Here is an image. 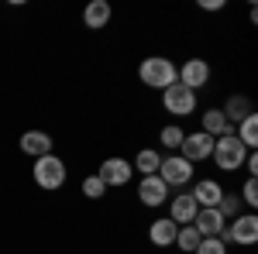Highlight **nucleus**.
Wrapping results in <instances>:
<instances>
[{"label": "nucleus", "mask_w": 258, "mask_h": 254, "mask_svg": "<svg viewBox=\"0 0 258 254\" xmlns=\"http://www.w3.org/2000/svg\"><path fill=\"white\" fill-rule=\"evenodd\" d=\"M214 161H217L220 172H238L241 165H244V158H248V148L238 141L234 134V127H227L220 137H214Z\"/></svg>", "instance_id": "f257e3e1"}, {"label": "nucleus", "mask_w": 258, "mask_h": 254, "mask_svg": "<svg viewBox=\"0 0 258 254\" xmlns=\"http://www.w3.org/2000/svg\"><path fill=\"white\" fill-rule=\"evenodd\" d=\"M66 161L59 155H41L35 158V165H31V179H35V186L45 189V193H55L66 186Z\"/></svg>", "instance_id": "f03ea898"}, {"label": "nucleus", "mask_w": 258, "mask_h": 254, "mask_svg": "<svg viewBox=\"0 0 258 254\" xmlns=\"http://www.w3.org/2000/svg\"><path fill=\"white\" fill-rule=\"evenodd\" d=\"M138 79L152 90H169L176 82V62L165 59V55H148L138 65Z\"/></svg>", "instance_id": "7ed1b4c3"}, {"label": "nucleus", "mask_w": 258, "mask_h": 254, "mask_svg": "<svg viewBox=\"0 0 258 254\" xmlns=\"http://www.w3.org/2000/svg\"><path fill=\"white\" fill-rule=\"evenodd\" d=\"M224 244H241V247H251L258 240V216L255 213H238L220 234Z\"/></svg>", "instance_id": "20e7f679"}, {"label": "nucleus", "mask_w": 258, "mask_h": 254, "mask_svg": "<svg viewBox=\"0 0 258 254\" xmlns=\"http://www.w3.org/2000/svg\"><path fill=\"white\" fill-rule=\"evenodd\" d=\"M193 172H197V165H189L182 155H169V158H162V165H159V179L169 189L189 186V182H193Z\"/></svg>", "instance_id": "39448f33"}, {"label": "nucleus", "mask_w": 258, "mask_h": 254, "mask_svg": "<svg viewBox=\"0 0 258 254\" xmlns=\"http://www.w3.org/2000/svg\"><path fill=\"white\" fill-rule=\"evenodd\" d=\"M162 107L172 114V117H189L197 110V93L186 90L182 82H172L169 90H162Z\"/></svg>", "instance_id": "423d86ee"}, {"label": "nucleus", "mask_w": 258, "mask_h": 254, "mask_svg": "<svg viewBox=\"0 0 258 254\" xmlns=\"http://www.w3.org/2000/svg\"><path fill=\"white\" fill-rule=\"evenodd\" d=\"M100 182H103V186H107V189H110V186H127V182H131V179H135V168H131V161H127V158H103V161H100Z\"/></svg>", "instance_id": "0eeeda50"}, {"label": "nucleus", "mask_w": 258, "mask_h": 254, "mask_svg": "<svg viewBox=\"0 0 258 254\" xmlns=\"http://www.w3.org/2000/svg\"><path fill=\"white\" fill-rule=\"evenodd\" d=\"M179 155L186 158L189 165H197V161H207V158L214 155V137H207L203 131H193V134L182 137V144H179Z\"/></svg>", "instance_id": "6e6552de"}, {"label": "nucleus", "mask_w": 258, "mask_h": 254, "mask_svg": "<svg viewBox=\"0 0 258 254\" xmlns=\"http://www.w3.org/2000/svg\"><path fill=\"white\" fill-rule=\"evenodd\" d=\"M176 82H182L186 90H203L207 82H210V65L203 59H186L182 62V69H176Z\"/></svg>", "instance_id": "1a4fd4ad"}, {"label": "nucleus", "mask_w": 258, "mask_h": 254, "mask_svg": "<svg viewBox=\"0 0 258 254\" xmlns=\"http://www.w3.org/2000/svg\"><path fill=\"white\" fill-rule=\"evenodd\" d=\"M138 199H141V206H165L169 203V186L159 176H141Z\"/></svg>", "instance_id": "9d476101"}, {"label": "nucleus", "mask_w": 258, "mask_h": 254, "mask_svg": "<svg viewBox=\"0 0 258 254\" xmlns=\"http://www.w3.org/2000/svg\"><path fill=\"white\" fill-rule=\"evenodd\" d=\"M197 199L189 193H176L169 196V220L176 223V227H186V223H193V216H197Z\"/></svg>", "instance_id": "9b49d317"}, {"label": "nucleus", "mask_w": 258, "mask_h": 254, "mask_svg": "<svg viewBox=\"0 0 258 254\" xmlns=\"http://www.w3.org/2000/svg\"><path fill=\"white\" fill-rule=\"evenodd\" d=\"M193 199H197V206L200 210H217V203H220V196H224V186H220L217 179H200L197 186H193Z\"/></svg>", "instance_id": "f8f14e48"}, {"label": "nucleus", "mask_w": 258, "mask_h": 254, "mask_svg": "<svg viewBox=\"0 0 258 254\" xmlns=\"http://www.w3.org/2000/svg\"><path fill=\"white\" fill-rule=\"evenodd\" d=\"M193 227H197L200 237H220V234H224V227H227V220H224L217 210H197Z\"/></svg>", "instance_id": "ddd939ff"}, {"label": "nucleus", "mask_w": 258, "mask_h": 254, "mask_svg": "<svg viewBox=\"0 0 258 254\" xmlns=\"http://www.w3.org/2000/svg\"><path fill=\"white\" fill-rule=\"evenodd\" d=\"M110 4L107 0H90L86 4V11H83V24L90 28V31H100V28H107L110 24Z\"/></svg>", "instance_id": "4468645a"}, {"label": "nucleus", "mask_w": 258, "mask_h": 254, "mask_svg": "<svg viewBox=\"0 0 258 254\" xmlns=\"http://www.w3.org/2000/svg\"><path fill=\"white\" fill-rule=\"evenodd\" d=\"M21 151L31 158H41V155H52V137L45 131H24L21 134Z\"/></svg>", "instance_id": "2eb2a0df"}, {"label": "nucleus", "mask_w": 258, "mask_h": 254, "mask_svg": "<svg viewBox=\"0 0 258 254\" xmlns=\"http://www.w3.org/2000/svg\"><path fill=\"white\" fill-rule=\"evenodd\" d=\"M176 223L169 220V216H162V220H155L152 227H148V240L155 244V247H172V240H176Z\"/></svg>", "instance_id": "dca6fc26"}, {"label": "nucleus", "mask_w": 258, "mask_h": 254, "mask_svg": "<svg viewBox=\"0 0 258 254\" xmlns=\"http://www.w3.org/2000/svg\"><path fill=\"white\" fill-rule=\"evenodd\" d=\"M220 114H224V120H227L231 127H238L241 120L248 117V114H255V110H251V100L248 97H231L224 107H220Z\"/></svg>", "instance_id": "f3484780"}, {"label": "nucleus", "mask_w": 258, "mask_h": 254, "mask_svg": "<svg viewBox=\"0 0 258 254\" xmlns=\"http://www.w3.org/2000/svg\"><path fill=\"white\" fill-rule=\"evenodd\" d=\"M231 124L224 120V114H220V107H210V110H203V117H200V131L207 137H220L224 131H227Z\"/></svg>", "instance_id": "a211bd4d"}, {"label": "nucleus", "mask_w": 258, "mask_h": 254, "mask_svg": "<svg viewBox=\"0 0 258 254\" xmlns=\"http://www.w3.org/2000/svg\"><path fill=\"white\" fill-rule=\"evenodd\" d=\"M159 165H162V155L155 151V148L138 151V155H135V161H131V168H135V172H141V176H159Z\"/></svg>", "instance_id": "6ab92c4d"}, {"label": "nucleus", "mask_w": 258, "mask_h": 254, "mask_svg": "<svg viewBox=\"0 0 258 254\" xmlns=\"http://www.w3.org/2000/svg\"><path fill=\"white\" fill-rule=\"evenodd\" d=\"M234 134H238V141L248 148V151H255V148H258V117H255V114H248V117L234 127Z\"/></svg>", "instance_id": "aec40b11"}, {"label": "nucleus", "mask_w": 258, "mask_h": 254, "mask_svg": "<svg viewBox=\"0 0 258 254\" xmlns=\"http://www.w3.org/2000/svg\"><path fill=\"white\" fill-rule=\"evenodd\" d=\"M200 240H203V237L197 234V227H193V223H186V227H179V230H176V240H172V244H176L182 254H193L200 247Z\"/></svg>", "instance_id": "412c9836"}, {"label": "nucleus", "mask_w": 258, "mask_h": 254, "mask_svg": "<svg viewBox=\"0 0 258 254\" xmlns=\"http://www.w3.org/2000/svg\"><path fill=\"white\" fill-rule=\"evenodd\" d=\"M182 137H186V131H182L179 124H165V127H162V134H159V141H162V148H169V151H179Z\"/></svg>", "instance_id": "4be33fe9"}, {"label": "nucleus", "mask_w": 258, "mask_h": 254, "mask_svg": "<svg viewBox=\"0 0 258 254\" xmlns=\"http://www.w3.org/2000/svg\"><path fill=\"white\" fill-rule=\"evenodd\" d=\"M217 213L224 216L227 223H231V220H234V216L241 213V199H238V193H224V196H220V203H217Z\"/></svg>", "instance_id": "5701e85b"}, {"label": "nucleus", "mask_w": 258, "mask_h": 254, "mask_svg": "<svg viewBox=\"0 0 258 254\" xmlns=\"http://www.w3.org/2000/svg\"><path fill=\"white\" fill-rule=\"evenodd\" d=\"M103 193H107V186L100 182V176H86L83 179V196H86V199H100Z\"/></svg>", "instance_id": "b1692460"}, {"label": "nucleus", "mask_w": 258, "mask_h": 254, "mask_svg": "<svg viewBox=\"0 0 258 254\" xmlns=\"http://www.w3.org/2000/svg\"><path fill=\"white\" fill-rule=\"evenodd\" d=\"M193 254H227V244H224L220 237H203V240H200V247Z\"/></svg>", "instance_id": "393cba45"}, {"label": "nucleus", "mask_w": 258, "mask_h": 254, "mask_svg": "<svg viewBox=\"0 0 258 254\" xmlns=\"http://www.w3.org/2000/svg\"><path fill=\"white\" fill-rule=\"evenodd\" d=\"M238 199H241V203H248V206L255 210V206H258V179H248V182L241 186V196H238Z\"/></svg>", "instance_id": "a878e982"}, {"label": "nucleus", "mask_w": 258, "mask_h": 254, "mask_svg": "<svg viewBox=\"0 0 258 254\" xmlns=\"http://www.w3.org/2000/svg\"><path fill=\"white\" fill-rule=\"evenodd\" d=\"M241 168H248V179L258 176V155H255V151H248V158H244V165H241Z\"/></svg>", "instance_id": "bb28decb"}, {"label": "nucleus", "mask_w": 258, "mask_h": 254, "mask_svg": "<svg viewBox=\"0 0 258 254\" xmlns=\"http://www.w3.org/2000/svg\"><path fill=\"white\" fill-rule=\"evenodd\" d=\"M224 0H200V11H220Z\"/></svg>", "instance_id": "cd10ccee"}]
</instances>
